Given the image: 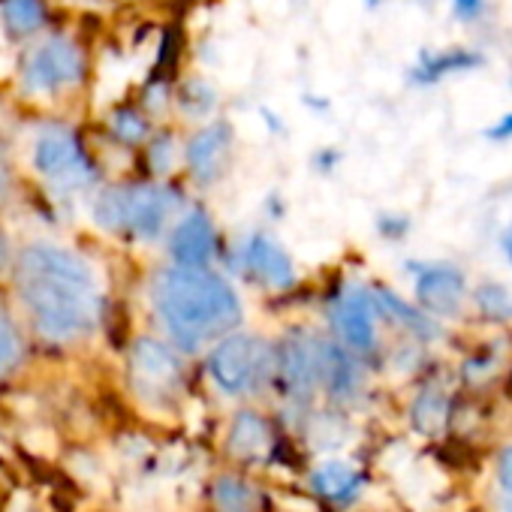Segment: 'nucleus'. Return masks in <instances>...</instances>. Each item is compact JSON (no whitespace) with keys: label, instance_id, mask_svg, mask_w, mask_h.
<instances>
[{"label":"nucleus","instance_id":"obj_15","mask_svg":"<svg viewBox=\"0 0 512 512\" xmlns=\"http://www.w3.org/2000/svg\"><path fill=\"white\" fill-rule=\"evenodd\" d=\"M317 371H320V383L335 398H347L359 386V368L353 356L335 341H317Z\"/></svg>","mask_w":512,"mask_h":512},{"label":"nucleus","instance_id":"obj_29","mask_svg":"<svg viewBox=\"0 0 512 512\" xmlns=\"http://www.w3.org/2000/svg\"><path fill=\"white\" fill-rule=\"evenodd\" d=\"M482 7H485V0H452V13H455V19H461V22L479 19Z\"/></svg>","mask_w":512,"mask_h":512},{"label":"nucleus","instance_id":"obj_27","mask_svg":"<svg viewBox=\"0 0 512 512\" xmlns=\"http://www.w3.org/2000/svg\"><path fill=\"white\" fill-rule=\"evenodd\" d=\"M148 163L160 175L172 169V163H175V139L169 133H163V136L154 139V145L148 148Z\"/></svg>","mask_w":512,"mask_h":512},{"label":"nucleus","instance_id":"obj_9","mask_svg":"<svg viewBox=\"0 0 512 512\" xmlns=\"http://www.w3.org/2000/svg\"><path fill=\"white\" fill-rule=\"evenodd\" d=\"M232 124L229 121H214V124H205L202 130H196L184 148V160H187V169L193 175L196 184L208 187L214 184L226 163H229V154H232Z\"/></svg>","mask_w":512,"mask_h":512},{"label":"nucleus","instance_id":"obj_13","mask_svg":"<svg viewBox=\"0 0 512 512\" xmlns=\"http://www.w3.org/2000/svg\"><path fill=\"white\" fill-rule=\"evenodd\" d=\"M278 371L284 377V386L293 398H308L314 386L320 383L317 371V341L305 338H287L278 353Z\"/></svg>","mask_w":512,"mask_h":512},{"label":"nucleus","instance_id":"obj_24","mask_svg":"<svg viewBox=\"0 0 512 512\" xmlns=\"http://www.w3.org/2000/svg\"><path fill=\"white\" fill-rule=\"evenodd\" d=\"M311 443H314L320 452L341 449V446L347 443V422H344V419H338V416H320V419H314Z\"/></svg>","mask_w":512,"mask_h":512},{"label":"nucleus","instance_id":"obj_18","mask_svg":"<svg viewBox=\"0 0 512 512\" xmlns=\"http://www.w3.org/2000/svg\"><path fill=\"white\" fill-rule=\"evenodd\" d=\"M311 485L317 494L329 497V500H347L356 494L359 488V473L353 464L347 461H323L314 476H311Z\"/></svg>","mask_w":512,"mask_h":512},{"label":"nucleus","instance_id":"obj_8","mask_svg":"<svg viewBox=\"0 0 512 512\" xmlns=\"http://www.w3.org/2000/svg\"><path fill=\"white\" fill-rule=\"evenodd\" d=\"M413 293H416L419 308L428 311L431 317H455L467 296V278L452 263L419 266Z\"/></svg>","mask_w":512,"mask_h":512},{"label":"nucleus","instance_id":"obj_36","mask_svg":"<svg viewBox=\"0 0 512 512\" xmlns=\"http://www.w3.org/2000/svg\"><path fill=\"white\" fill-rule=\"evenodd\" d=\"M0 190H4V175H0Z\"/></svg>","mask_w":512,"mask_h":512},{"label":"nucleus","instance_id":"obj_28","mask_svg":"<svg viewBox=\"0 0 512 512\" xmlns=\"http://www.w3.org/2000/svg\"><path fill=\"white\" fill-rule=\"evenodd\" d=\"M410 217H395V214H380L377 217V229H380V235L383 238H392V241H398V238H404L407 232H410Z\"/></svg>","mask_w":512,"mask_h":512},{"label":"nucleus","instance_id":"obj_33","mask_svg":"<svg viewBox=\"0 0 512 512\" xmlns=\"http://www.w3.org/2000/svg\"><path fill=\"white\" fill-rule=\"evenodd\" d=\"M500 250H503V256H506V263L512 266V223L503 229V235H500Z\"/></svg>","mask_w":512,"mask_h":512},{"label":"nucleus","instance_id":"obj_4","mask_svg":"<svg viewBox=\"0 0 512 512\" xmlns=\"http://www.w3.org/2000/svg\"><path fill=\"white\" fill-rule=\"evenodd\" d=\"M208 371L226 395H244L260 386L272 371V350L256 335H223L208 356Z\"/></svg>","mask_w":512,"mask_h":512},{"label":"nucleus","instance_id":"obj_35","mask_svg":"<svg viewBox=\"0 0 512 512\" xmlns=\"http://www.w3.org/2000/svg\"><path fill=\"white\" fill-rule=\"evenodd\" d=\"M365 4H368V7H380V4H383V0H365Z\"/></svg>","mask_w":512,"mask_h":512},{"label":"nucleus","instance_id":"obj_23","mask_svg":"<svg viewBox=\"0 0 512 512\" xmlns=\"http://www.w3.org/2000/svg\"><path fill=\"white\" fill-rule=\"evenodd\" d=\"M178 106L190 115V118H205L214 106H217V94L208 82L202 79H190L181 85L178 91Z\"/></svg>","mask_w":512,"mask_h":512},{"label":"nucleus","instance_id":"obj_21","mask_svg":"<svg viewBox=\"0 0 512 512\" xmlns=\"http://www.w3.org/2000/svg\"><path fill=\"white\" fill-rule=\"evenodd\" d=\"M214 506L217 512H256V491L241 479L223 476L214 485Z\"/></svg>","mask_w":512,"mask_h":512},{"label":"nucleus","instance_id":"obj_34","mask_svg":"<svg viewBox=\"0 0 512 512\" xmlns=\"http://www.w3.org/2000/svg\"><path fill=\"white\" fill-rule=\"evenodd\" d=\"M7 260V238H4V232H0V263Z\"/></svg>","mask_w":512,"mask_h":512},{"label":"nucleus","instance_id":"obj_7","mask_svg":"<svg viewBox=\"0 0 512 512\" xmlns=\"http://www.w3.org/2000/svg\"><path fill=\"white\" fill-rule=\"evenodd\" d=\"M332 326L338 332V338L359 353H368L377 347V302L368 290H350L335 296L332 308H329Z\"/></svg>","mask_w":512,"mask_h":512},{"label":"nucleus","instance_id":"obj_17","mask_svg":"<svg viewBox=\"0 0 512 512\" xmlns=\"http://www.w3.org/2000/svg\"><path fill=\"white\" fill-rule=\"evenodd\" d=\"M371 296H374V302H377L380 317H386V320H392V323L404 326V329H407V332H413L416 338L428 341V338H434V335L440 332V329H437V323H434V317H431L428 311L407 305V302H404L401 296H395L392 290L374 287V290H371Z\"/></svg>","mask_w":512,"mask_h":512},{"label":"nucleus","instance_id":"obj_25","mask_svg":"<svg viewBox=\"0 0 512 512\" xmlns=\"http://www.w3.org/2000/svg\"><path fill=\"white\" fill-rule=\"evenodd\" d=\"M112 133L127 145H136L148 136V121L136 109H118L112 115Z\"/></svg>","mask_w":512,"mask_h":512},{"label":"nucleus","instance_id":"obj_30","mask_svg":"<svg viewBox=\"0 0 512 512\" xmlns=\"http://www.w3.org/2000/svg\"><path fill=\"white\" fill-rule=\"evenodd\" d=\"M485 139H491V142H509V139H512V112L503 115V118H497V121L485 130Z\"/></svg>","mask_w":512,"mask_h":512},{"label":"nucleus","instance_id":"obj_1","mask_svg":"<svg viewBox=\"0 0 512 512\" xmlns=\"http://www.w3.org/2000/svg\"><path fill=\"white\" fill-rule=\"evenodd\" d=\"M16 281L37 329L46 338L70 341L94 329L100 299L94 272L79 253L52 244H31L19 256Z\"/></svg>","mask_w":512,"mask_h":512},{"label":"nucleus","instance_id":"obj_3","mask_svg":"<svg viewBox=\"0 0 512 512\" xmlns=\"http://www.w3.org/2000/svg\"><path fill=\"white\" fill-rule=\"evenodd\" d=\"M175 205L178 193L163 184H121L109 187L97 199L94 217L103 229H124L136 238L154 241L163 232Z\"/></svg>","mask_w":512,"mask_h":512},{"label":"nucleus","instance_id":"obj_12","mask_svg":"<svg viewBox=\"0 0 512 512\" xmlns=\"http://www.w3.org/2000/svg\"><path fill=\"white\" fill-rule=\"evenodd\" d=\"M130 371H133V383L142 392L160 395V392H169L178 386L181 362L166 344H160L154 338H139L130 353Z\"/></svg>","mask_w":512,"mask_h":512},{"label":"nucleus","instance_id":"obj_16","mask_svg":"<svg viewBox=\"0 0 512 512\" xmlns=\"http://www.w3.org/2000/svg\"><path fill=\"white\" fill-rule=\"evenodd\" d=\"M269 449H272V434H269L266 419L250 410H241L229 431V452L235 458L256 461V458H266Z\"/></svg>","mask_w":512,"mask_h":512},{"label":"nucleus","instance_id":"obj_11","mask_svg":"<svg viewBox=\"0 0 512 512\" xmlns=\"http://www.w3.org/2000/svg\"><path fill=\"white\" fill-rule=\"evenodd\" d=\"M217 229L205 208H193L187 217L178 220V226L169 235V253L175 266L190 269H208L217 256Z\"/></svg>","mask_w":512,"mask_h":512},{"label":"nucleus","instance_id":"obj_14","mask_svg":"<svg viewBox=\"0 0 512 512\" xmlns=\"http://www.w3.org/2000/svg\"><path fill=\"white\" fill-rule=\"evenodd\" d=\"M485 58L470 52V49H443V52H422L416 67L410 70V79L416 85H437L449 76H458V73H470L476 67H482Z\"/></svg>","mask_w":512,"mask_h":512},{"label":"nucleus","instance_id":"obj_26","mask_svg":"<svg viewBox=\"0 0 512 512\" xmlns=\"http://www.w3.org/2000/svg\"><path fill=\"white\" fill-rule=\"evenodd\" d=\"M19 359H22V338L7 317H0V374L16 368Z\"/></svg>","mask_w":512,"mask_h":512},{"label":"nucleus","instance_id":"obj_5","mask_svg":"<svg viewBox=\"0 0 512 512\" xmlns=\"http://www.w3.org/2000/svg\"><path fill=\"white\" fill-rule=\"evenodd\" d=\"M82 73H85V58L79 46L67 37H52L40 49H34L25 67V88L34 94H52L76 85Z\"/></svg>","mask_w":512,"mask_h":512},{"label":"nucleus","instance_id":"obj_22","mask_svg":"<svg viewBox=\"0 0 512 512\" xmlns=\"http://www.w3.org/2000/svg\"><path fill=\"white\" fill-rule=\"evenodd\" d=\"M446 413H449V404H446V395L437 392V389H425L416 404H413V422L419 425V431L425 434H434L446 425Z\"/></svg>","mask_w":512,"mask_h":512},{"label":"nucleus","instance_id":"obj_6","mask_svg":"<svg viewBox=\"0 0 512 512\" xmlns=\"http://www.w3.org/2000/svg\"><path fill=\"white\" fill-rule=\"evenodd\" d=\"M34 166L46 178H55L61 184H88L91 181V166L82 157V148L76 136L64 127H49L37 145H34Z\"/></svg>","mask_w":512,"mask_h":512},{"label":"nucleus","instance_id":"obj_10","mask_svg":"<svg viewBox=\"0 0 512 512\" xmlns=\"http://www.w3.org/2000/svg\"><path fill=\"white\" fill-rule=\"evenodd\" d=\"M241 269H247L269 290H290L296 284L293 256L266 232H253L241 244Z\"/></svg>","mask_w":512,"mask_h":512},{"label":"nucleus","instance_id":"obj_31","mask_svg":"<svg viewBox=\"0 0 512 512\" xmlns=\"http://www.w3.org/2000/svg\"><path fill=\"white\" fill-rule=\"evenodd\" d=\"M497 476H500V485H503L506 491H512V446H506V449L500 452Z\"/></svg>","mask_w":512,"mask_h":512},{"label":"nucleus","instance_id":"obj_19","mask_svg":"<svg viewBox=\"0 0 512 512\" xmlns=\"http://www.w3.org/2000/svg\"><path fill=\"white\" fill-rule=\"evenodd\" d=\"M46 19L43 0H4V22L16 37L34 34Z\"/></svg>","mask_w":512,"mask_h":512},{"label":"nucleus","instance_id":"obj_2","mask_svg":"<svg viewBox=\"0 0 512 512\" xmlns=\"http://www.w3.org/2000/svg\"><path fill=\"white\" fill-rule=\"evenodd\" d=\"M154 308L172 341L193 353L241 323V302L229 281L211 269L175 266L154 278Z\"/></svg>","mask_w":512,"mask_h":512},{"label":"nucleus","instance_id":"obj_32","mask_svg":"<svg viewBox=\"0 0 512 512\" xmlns=\"http://www.w3.org/2000/svg\"><path fill=\"white\" fill-rule=\"evenodd\" d=\"M338 160H341V154H338V151H323L320 157H314V166H317L320 172H332Z\"/></svg>","mask_w":512,"mask_h":512},{"label":"nucleus","instance_id":"obj_20","mask_svg":"<svg viewBox=\"0 0 512 512\" xmlns=\"http://www.w3.org/2000/svg\"><path fill=\"white\" fill-rule=\"evenodd\" d=\"M473 302H476V308H479V314L485 320H494V323L512 320V290L497 284V281L479 284L476 293H473Z\"/></svg>","mask_w":512,"mask_h":512}]
</instances>
